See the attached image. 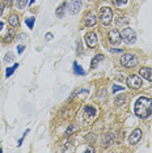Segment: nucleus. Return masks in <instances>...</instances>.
Segmentation results:
<instances>
[{
    "label": "nucleus",
    "instance_id": "obj_1",
    "mask_svg": "<svg viewBox=\"0 0 152 153\" xmlns=\"http://www.w3.org/2000/svg\"><path fill=\"white\" fill-rule=\"evenodd\" d=\"M152 111V100L148 97H139L135 102V114L140 119H146L151 115Z\"/></svg>",
    "mask_w": 152,
    "mask_h": 153
},
{
    "label": "nucleus",
    "instance_id": "obj_2",
    "mask_svg": "<svg viewBox=\"0 0 152 153\" xmlns=\"http://www.w3.org/2000/svg\"><path fill=\"white\" fill-rule=\"evenodd\" d=\"M113 19V11L109 8V7H101L100 8V21L104 26L110 25Z\"/></svg>",
    "mask_w": 152,
    "mask_h": 153
},
{
    "label": "nucleus",
    "instance_id": "obj_3",
    "mask_svg": "<svg viewBox=\"0 0 152 153\" xmlns=\"http://www.w3.org/2000/svg\"><path fill=\"white\" fill-rule=\"evenodd\" d=\"M119 60H121V64L126 68H133L138 64V58L131 53H125L122 56H121Z\"/></svg>",
    "mask_w": 152,
    "mask_h": 153
},
{
    "label": "nucleus",
    "instance_id": "obj_4",
    "mask_svg": "<svg viewBox=\"0 0 152 153\" xmlns=\"http://www.w3.org/2000/svg\"><path fill=\"white\" fill-rule=\"evenodd\" d=\"M121 37H122V39L125 41L127 45H133V43H135V41H136V34L134 32V29H131L130 26L123 27L122 32H121Z\"/></svg>",
    "mask_w": 152,
    "mask_h": 153
},
{
    "label": "nucleus",
    "instance_id": "obj_5",
    "mask_svg": "<svg viewBox=\"0 0 152 153\" xmlns=\"http://www.w3.org/2000/svg\"><path fill=\"white\" fill-rule=\"evenodd\" d=\"M122 41V37H121V33L117 29H110L109 32V43L113 45V46H117V45L121 43Z\"/></svg>",
    "mask_w": 152,
    "mask_h": 153
},
{
    "label": "nucleus",
    "instance_id": "obj_6",
    "mask_svg": "<svg viewBox=\"0 0 152 153\" xmlns=\"http://www.w3.org/2000/svg\"><path fill=\"white\" fill-rule=\"evenodd\" d=\"M126 82L127 85L130 86V88H140L142 84H143V81H142V79L139 77L138 75H130L129 77L126 79Z\"/></svg>",
    "mask_w": 152,
    "mask_h": 153
},
{
    "label": "nucleus",
    "instance_id": "obj_7",
    "mask_svg": "<svg viewBox=\"0 0 152 153\" xmlns=\"http://www.w3.org/2000/svg\"><path fill=\"white\" fill-rule=\"evenodd\" d=\"M84 24L87 26H95L97 24V15L96 12L93 11H89L84 15Z\"/></svg>",
    "mask_w": 152,
    "mask_h": 153
},
{
    "label": "nucleus",
    "instance_id": "obj_8",
    "mask_svg": "<svg viewBox=\"0 0 152 153\" xmlns=\"http://www.w3.org/2000/svg\"><path fill=\"white\" fill-rule=\"evenodd\" d=\"M84 39H85V43H87L88 47L95 48L97 46V36H96V33H93V32L87 33L84 37Z\"/></svg>",
    "mask_w": 152,
    "mask_h": 153
},
{
    "label": "nucleus",
    "instance_id": "obj_9",
    "mask_svg": "<svg viewBox=\"0 0 152 153\" xmlns=\"http://www.w3.org/2000/svg\"><path fill=\"white\" fill-rule=\"evenodd\" d=\"M140 139H142V130L140 128H136V130H134L133 134L129 136V143L131 145H136L140 141Z\"/></svg>",
    "mask_w": 152,
    "mask_h": 153
},
{
    "label": "nucleus",
    "instance_id": "obj_10",
    "mask_svg": "<svg viewBox=\"0 0 152 153\" xmlns=\"http://www.w3.org/2000/svg\"><path fill=\"white\" fill-rule=\"evenodd\" d=\"M80 8H81V0H71V3L68 4V11H70L71 15L79 13Z\"/></svg>",
    "mask_w": 152,
    "mask_h": 153
},
{
    "label": "nucleus",
    "instance_id": "obj_11",
    "mask_svg": "<svg viewBox=\"0 0 152 153\" xmlns=\"http://www.w3.org/2000/svg\"><path fill=\"white\" fill-rule=\"evenodd\" d=\"M113 140H114V135L113 134H105L104 135V140H102V145L104 147H110L113 144Z\"/></svg>",
    "mask_w": 152,
    "mask_h": 153
},
{
    "label": "nucleus",
    "instance_id": "obj_12",
    "mask_svg": "<svg viewBox=\"0 0 152 153\" xmlns=\"http://www.w3.org/2000/svg\"><path fill=\"white\" fill-rule=\"evenodd\" d=\"M139 74L142 77H144L146 80H150L152 79V68H148V67H143L139 71Z\"/></svg>",
    "mask_w": 152,
    "mask_h": 153
},
{
    "label": "nucleus",
    "instance_id": "obj_13",
    "mask_svg": "<svg viewBox=\"0 0 152 153\" xmlns=\"http://www.w3.org/2000/svg\"><path fill=\"white\" fill-rule=\"evenodd\" d=\"M8 24H9V26H11V27L19 26V24H20L19 16H17V15H11V16H9V19H8Z\"/></svg>",
    "mask_w": 152,
    "mask_h": 153
},
{
    "label": "nucleus",
    "instance_id": "obj_14",
    "mask_svg": "<svg viewBox=\"0 0 152 153\" xmlns=\"http://www.w3.org/2000/svg\"><path fill=\"white\" fill-rule=\"evenodd\" d=\"M67 7H68L67 3H62V4L58 7L57 11H55V15L59 17V19H62V17L64 16V11H66V8H67Z\"/></svg>",
    "mask_w": 152,
    "mask_h": 153
},
{
    "label": "nucleus",
    "instance_id": "obj_15",
    "mask_svg": "<svg viewBox=\"0 0 152 153\" xmlns=\"http://www.w3.org/2000/svg\"><path fill=\"white\" fill-rule=\"evenodd\" d=\"M13 37H15V29H9L8 30V33L5 34L4 37H3V41H4L5 43H9V42H12V39H13Z\"/></svg>",
    "mask_w": 152,
    "mask_h": 153
},
{
    "label": "nucleus",
    "instance_id": "obj_16",
    "mask_svg": "<svg viewBox=\"0 0 152 153\" xmlns=\"http://www.w3.org/2000/svg\"><path fill=\"white\" fill-rule=\"evenodd\" d=\"M104 58H105V56H104V55H102V54H98V55H96V56H95V58H93V60H92L91 68H96V67H97V65L100 64V62H101V60H102V59H104Z\"/></svg>",
    "mask_w": 152,
    "mask_h": 153
},
{
    "label": "nucleus",
    "instance_id": "obj_17",
    "mask_svg": "<svg viewBox=\"0 0 152 153\" xmlns=\"http://www.w3.org/2000/svg\"><path fill=\"white\" fill-rule=\"evenodd\" d=\"M74 72H75L76 75H79V76L85 75V71H84V69H83V68L80 67V65L77 64V62H75V63H74Z\"/></svg>",
    "mask_w": 152,
    "mask_h": 153
},
{
    "label": "nucleus",
    "instance_id": "obj_18",
    "mask_svg": "<svg viewBox=\"0 0 152 153\" xmlns=\"http://www.w3.org/2000/svg\"><path fill=\"white\" fill-rule=\"evenodd\" d=\"M84 111H85V114L89 115V117H95L96 114H97V110H96L95 107H92V106H85Z\"/></svg>",
    "mask_w": 152,
    "mask_h": 153
},
{
    "label": "nucleus",
    "instance_id": "obj_19",
    "mask_svg": "<svg viewBox=\"0 0 152 153\" xmlns=\"http://www.w3.org/2000/svg\"><path fill=\"white\" fill-rule=\"evenodd\" d=\"M76 130H77V124H76V123H72L71 126L68 127L67 130H66L64 135H66V136H71V135H72V132H74V131H76Z\"/></svg>",
    "mask_w": 152,
    "mask_h": 153
},
{
    "label": "nucleus",
    "instance_id": "obj_20",
    "mask_svg": "<svg viewBox=\"0 0 152 153\" xmlns=\"http://www.w3.org/2000/svg\"><path fill=\"white\" fill-rule=\"evenodd\" d=\"M28 4V0H16V7L19 9H24Z\"/></svg>",
    "mask_w": 152,
    "mask_h": 153
},
{
    "label": "nucleus",
    "instance_id": "obj_21",
    "mask_svg": "<svg viewBox=\"0 0 152 153\" xmlns=\"http://www.w3.org/2000/svg\"><path fill=\"white\" fill-rule=\"evenodd\" d=\"M15 60V55H13V53H7L5 56H4V62L5 63H11V62Z\"/></svg>",
    "mask_w": 152,
    "mask_h": 153
},
{
    "label": "nucleus",
    "instance_id": "obj_22",
    "mask_svg": "<svg viewBox=\"0 0 152 153\" xmlns=\"http://www.w3.org/2000/svg\"><path fill=\"white\" fill-rule=\"evenodd\" d=\"M125 101H126V96L125 94H119L115 98V103L117 105H122V103H125Z\"/></svg>",
    "mask_w": 152,
    "mask_h": 153
},
{
    "label": "nucleus",
    "instance_id": "obj_23",
    "mask_svg": "<svg viewBox=\"0 0 152 153\" xmlns=\"http://www.w3.org/2000/svg\"><path fill=\"white\" fill-rule=\"evenodd\" d=\"M17 67H19V64H17V63H15V65H13V67H9L8 69H7V74H5V76H7V77H9V76H11V75L13 74V72H15V69H16Z\"/></svg>",
    "mask_w": 152,
    "mask_h": 153
},
{
    "label": "nucleus",
    "instance_id": "obj_24",
    "mask_svg": "<svg viewBox=\"0 0 152 153\" xmlns=\"http://www.w3.org/2000/svg\"><path fill=\"white\" fill-rule=\"evenodd\" d=\"M25 22H26V25H28L29 29H33V26H34V17H29Z\"/></svg>",
    "mask_w": 152,
    "mask_h": 153
},
{
    "label": "nucleus",
    "instance_id": "obj_25",
    "mask_svg": "<svg viewBox=\"0 0 152 153\" xmlns=\"http://www.w3.org/2000/svg\"><path fill=\"white\" fill-rule=\"evenodd\" d=\"M113 3H114L115 5L121 7V5H125L126 3H127V0H113Z\"/></svg>",
    "mask_w": 152,
    "mask_h": 153
},
{
    "label": "nucleus",
    "instance_id": "obj_26",
    "mask_svg": "<svg viewBox=\"0 0 152 153\" xmlns=\"http://www.w3.org/2000/svg\"><path fill=\"white\" fill-rule=\"evenodd\" d=\"M113 93H117L118 90H123V86H121V85H117V84H114L113 85Z\"/></svg>",
    "mask_w": 152,
    "mask_h": 153
},
{
    "label": "nucleus",
    "instance_id": "obj_27",
    "mask_svg": "<svg viewBox=\"0 0 152 153\" xmlns=\"http://www.w3.org/2000/svg\"><path fill=\"white\" fill-rule=\"evenodd\" d=\"M26 134H29V130H26L25 132H24L22 137H21V139H20V140H19V143H17V145H19V147H20V145H21V144H22V141H24V139H25V136H26Z\"/></svg>",
    "mask_w": 152,
    "mask_h": 153
},
{
    "label": "nucleus",
    "instance_id": "obj_28",
    "mask_svg": "<svg viewBox=\"0 0 152 153\" xmlns=\"http://www.w3.org/2000/svg\"><path fill=\"white\" fill-rule=\"evenodd\" d=\"M127 22V20L125 19V17H121V20H117V25H122V24Z\"/></svg>",
    "mask_w": 152,
    "mask_h": 153
},
{
    "label": "nucleus",
    "instance_id": "obj_29",
    "mask_svg": "<svg viewBox=\"0 0 152 153\" xmlns=\"http://www.w3.org/2000/svg\"><path fill=\"white\" fill-rule=\"evenodd\" d=\"M24 50H25V46H22V45H19V47H17V51H19V54H22Z\"/></svg>",
    "mask_w": 152,
    "mask_h": 153
},
{
    "label": "nucleus",
    "instance_id": "obj_30",
    "mask_svg": "<svg viewBox=\"0 0 152 153\" xmlns=\"http://www.w3.org/2000/svg\"><path fill=\"white\" fill-rule=\"evenodd\" d=\"M1 1H3V5H11L13 0H1Z\"/></svg>",
    "mask_w": 152,
    "mask_h": 153
},
{
    "label": "nucleus",
    "instance_id": "obj_31",
    "mask_svg": "<svg viewBox=\"0 0 152 153\" xmlns=\"http://www.w3.org/2000/svg\"><path fill=\"white\" fill-rule=\"evenodd\" d=\"M45 38H46V41H51V39H53V34H51V33H47L46 36H45Z\"/></svg>",
    "mask_w": 152,
    "mask_h": 153
},
{
    "label": "nucleus",
    "instance_id": "obj_32",
    "mask_svg": "<svg viewBox=\"0 0 152 153\" xmlns=\"http://www.w3.org/2000/svg\"><path fill=\"white\" fill-rule=\"evenodd\" d=\"M77 53H79V54H81V53H83L81 46H80V43H79V42H77Z\"/></svg>",
    "mask_w": 152,
    "mask_h": 153
},
{
    "label": "nucleus",
    "instance_id": "obj_33",
    "mask_svg": "<svg viewBox=\"0 0 152 153\" xmlns=\"http://www.w3.org/2000/svg\"><path fill=\"white\" fill-rule=\"evenodd\" d=\"M3 11H4V8H3V5H0V16L3 15Z\"/></svg>",
    "mask_w": 152,
    "mask_h": 153
},
{
    "label": "nucleus",
    "instance_id": "obj_34",
    "mask_svg": "<svg viewBox=\"0 0 152 153\" xmlns=\"http://www.w3.org/2000/svg\"><path fill=\"white\" fill-rule=\"evenodd\" d=\"M3 27H4V24H3L1 21H0V30H1V29H3Z\"/></svg>",
    "mask_w": 152,
    "mask_h": 153
},
{
    "label": "nucleus",
    "instance_id": "obj_35",
    "mask_svg": "<svg viewBox=\"0 0 152 153\" xmlns=\"http://www.w3.org/2000/svg\"><path fill=\"white\" fill-rule=\"evenodd\" d=\"M85 151H87V152H95L92 148H87V149H85Z\"/></svg>",
    "mask_w": 152,
    "mask_h": 153
},
{
    "label": "nucleus",
    "instance_id": "obj_36",
    "mask_svg": "<svg viewBox=\"0 0 152 153\" xmlns=\"http://www.w3.org/2000/svg\"><path fill=\"white\" fill-rule=\"evenodd\" d=\"M34 1H36V0H30V1H29V5H32V4H33V3H34Z\"/></svg>",
    "mask_w": 152,
    "mask_h": 153
}]
</instances>
